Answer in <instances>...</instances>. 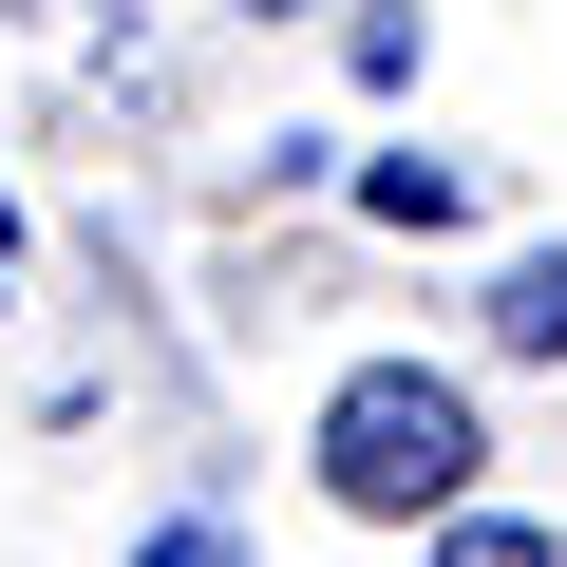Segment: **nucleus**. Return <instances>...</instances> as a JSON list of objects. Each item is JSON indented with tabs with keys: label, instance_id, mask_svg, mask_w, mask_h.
Masks as SVG:
<instances>
[{
	"label": "nucleus",
	"instance_id": "4",
	"mask_svg": "<svg viewBox=\"0 0 567 567\" xmlns=\"http://www.w3.org/2000/svg\"><path fill=\"white\" fill-rule=\"evenodd\" d=\"M133 567H227V529H152V548H133Z\"/></svg>",
	"mask_w": 567,
	"mask_h": 567
},
{
	"label": "nucleus",
	"instance_id": "1",
	"mask_svg": "<svg viewBox=\"0 0 567 567\" xmlns=\"http://www.w3.org/2000/svg\"><path fill=\"white\" fill-rule=\"evenodd\" d=\"M322 492H341V511H454V492H473V398H454L435 360H360V379L322 398Z\"/></svg>",
	"mask_w": 567,
	"mask_h": 567
},
{
	"label": "nucleus",
	"instance_id": "3",
	"mask_svg": "<svg viewBox=\"0 0 567 567\" xmlns=\"http://www.w3.org/2000/svg\"><path fill=\"white\" fill-rule=\"evenodd\" d=\"M435 567H548V548H529L511 511H454V529H435Z\"/></svg>",
	"mask_w": 567,
	"mask_h": 567
},
{
	"label": "nucleus",
	"instance_id": "2",
	"mask_svg": "<svg viewBox=\"0 0 567 567\" xmlns=\"http://www.w3.org/2000/svg\"><path fill=\"white\" fill-rule=\"evenodd\" d=\"M492 341H511V360H567V246H529V265L492 284Z\"/></svg>",
	"mask_w": 567,
	"mask_h": 567
}]
</instances>
